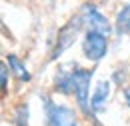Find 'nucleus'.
<instances>
[{"instance_id":"10","label":"nucleus","mask_w":130,"mask_h":126,"mask_svg":"<svg viewBox=\"0 0 130 126\" xmlns=\"http://www.w3.org/2000/svg\"><path fill=\"white\" fill-rule=\"evenodd\" d=\"M28 120H30V108H28V104H18L14 108V116H12L14 126H28Z\"/></svg>"},{"instance_id":"3","label":"nucleus","mask_w":130,"mask_h":126,"mask_svg":"<svg viewBox=\"0 0 130 126\" xmlns=\"http://www.w3.org/2000/svg\"><path fill=\"white\" fill-rule=\"evenodd\" d=\"M82 26H84V22H82V16H76V18H72L66 26H62L60 28V32H58V38H56V46H54V50H52V60H56L58 56H62L68 48L72 46L76 40H78V34H80Z\"/></svg>"},{"instance_id":"12","label":"nucleus","mask_w":130,"mask_h":126,"mask_svg":"<svg viewBox=\"0 0 130 126\" xmlns=\"http://www.w3.org/2000/svg\"><path fill=\"white\" fill-rule=\"evenodd\" d=\"M122 96H124V102H126V106L130 108V86L122 90Z\"/></svg>"},{"instance_id":"11","label":"nucleus","mask_w":130,"mask_h":126,"mask_svg":"<svg viewBox=\"0 0 130 126\" xmlns=\"http://www.w3.org/2000/svg\"><path fill=\"white\" fill-rule=\"evenodd\" d=\"M8 66L6 64H2V68H0V74H2V90H4V94L8 92Z\"/></svg>"},{"instance_id":"6","label":"nucleus","mask_w":130,"mask_h":126,"mask_svg":"<svg viewBox=\"0 0 130 126\" xmlns=\"http://www.w3.org/2000/svg\"><path fill=\"white\" fill-rule=\"evenodd\" d=\"M112 92V82L110 80H100L94 88V92L90 96V108L94 114H102L108 106V98Z\"/></svg>"},{"instance_id":"9","label":"nucleus","mask_w":130,"mask_h":126,"mask_svg":"<svg viewBox=\"0 0 130 126\" xmlns=\"http://www.w3.org/2000/svg\"><path fill=\"white\" fill-rule=\"evenodd\" d=\"M54 90L58 94L70 96L72 94V70H62L54 78Z\"/></svg>"},{"instance_id":"5","label":"nucleus","mask_w":130,"mask_h":126,"mask_svg":"<svg viewBox=\"0 0 130 126\" xmlns=\"http://www.w3.org/2000/svg\"><path fill=\"white\" fill-rule=\"evenodd\" d=\"M80 16H82L84 26H86L88 30L100 32V34H104V36H110L112 26H110L108 18L102 14L94 4H84V6H82V10H80Z\"/></svg>"},{"instance_id":"7","label":"nucleus","mask_w":130,"mask_h":126,"mask_svg":"<svg viewBox=\"0 0 130 126\" xmlns=\"http://www.w3.org/2000/svg\"><path fill=\"white\" fill-rule=\"evenodd\" d=\"M6 64H8L10 72L16 76V80H20V82H30L32 74H30V70L26 68V64L22 62L16 54H8L6 56Z\"/></svg>"},{"instance_id":"8","label":"nucleus","mask_w":130,"mask_h":126,"mask_svg":"<svg viewBox=\"0 0 130 126\" xmlns=\"http://www.w3.org/2000/svg\"><path fill=\"white\" fill-rule=\"evenodd\" d=\"M114 28L120 36H130V4H124L114 20Z\"/></svg>"},{"instance_id":"4","label":"nucleus","mask_w":130,"mask_h":126,"mask_svg":"<svg viewBox=\"0 0 130 126\" xmlns=\"http://www.w3.org/2000/svg\"><path fill=\"white\" fill-rule=\"evenodd\" d=\"M82 54L90 62H100L108 54V36L94 30H88L84 40H82Z\"/></svg>"},{"instance_id":"2","label":"nucleus","mask_w":130,"mask_h":126,"mask_svg":"<svg viewBox=\"0 0 130 126\" xmlns=\"http://www.w3.org/2000/svg\"><path fill=\"white\" fill-rule=\"evenodd\" d=\"M42 108H44V122L46 126H76L78 118L74 108L58 104L54 100H50L48 96H42Z\"/></svg>"},{"instance_id":"1","label":"nucleus","mask_w":130,"mask_h":126,"mask_svg":"<svg viewBox=\"0 0 130 126\" xmlns=\"http://www.w3.org/2000/svg\"><path fill=\"white\" fill-rule=\"evenodd\" d=\"M94 76V70H88V68H72V94L76 98V104L80 112L88 118V120H94L98 124V120L94 118V112L90 108V82Z\"/></svg>"}]
</instances>
